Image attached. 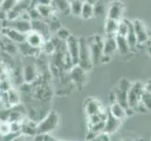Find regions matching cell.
Masks as SVG:
<instances>
[{
	"label": "cell",
	"mask_w": 151,
	"mask_h": 141,
	"mask_svg": "<svg viewBox=\"0 0 151 141\" xmlns=\"http://www.w3.org/2000/svg\"><path fill=\"white\" fill-rule=\"evenodd\" d=\"M38 97L40 100L43 101H48L51 99L52 95H53V91H52L51 87L48 85H40L38 90H36Z\"/></svg>",
	"instance_id": "22"
},
{
	"label": "cell",
	"mask_w": 151,
	"mask_h": 141,
	"mask_svg": "<svg viewBox=\"0 0 151 141\" xmlns=\"http://www.w3.org/2000/svg\"><path fill=\"white\" fill-rule=\"evenodd\" d=\"M109 4L107 0H99V1L94 5V15L95 17H100L101 15L107 14V10L109 8Z\"/></svg>",
	"instance_id": "20"
},
{
	"label": "cell",
	"mask_w": 151,
	"mask_h": 141,
	"mask_svg": "<svg viewBox=\"0 0 151 141\" xmlns=\"http://www.w3.org/2000/svg\"><path fill=\"white\" fill-rule=\"evenodd\" d=\"M119 21L106 18L105 25H104V30H105L106 35H116L117 28H118Z\"/></svg>",
	"instance_id": "21"
},
{
	"label": "cell",
	"mask_w": 151,
	"mask_h": 141,
	"mask_svg": "<svg viewBox=\"0 0 151 141\" xmlns=\"http://www.w3.org/2000/svg\"><path fill=\"white\" fill-rule=\"evenodd\" d=\"M45 38L43 35H41L40 32L36 30H31L29 33L27 34V38H25V43H28L33 48H40L43 46L45 43Z\"/></svg>",
	"instance_id": "15"
},
{
	"label": "cell",
	"mask_w": 151,
	"mask_h": 141,
	"mask_svg": "<svg viewBox=\"0 0 151 141\" xmlns=\"http://www.w3.org/2000/svg\"><path fill=\"white\" fill-rule=\"evenodd\" d=\"M55 36L58 39H60L61 40L67 41L68 39H69L71 36V34H70V30L68 28H66L64 27H60L58 29L55 31Z\"/></svg>",
	"instance_id": "32"
},
{
	"label": "cell",
	"mask_w": 151,
	"mask_h": 141,
	"mask_svg": "<svg viewBox=\"0 0 151 141\" xmlns=\"http://www.w3.org/2000/svg\"><path fill=\"white\" fill-rule=\"evenodd\" d=\"M144 91L151 93V80H148L144 83Z\"/></svg>",
	"instance_id": "39"
},
{
	"label": "cell",
	"mask_w": 151,
	"mask_h": 141,
	"mask_svg": "<svg viewBox=\"0 0 151 141\" xmlns=\"http://www.w3.org/2000/svg\"><path fill=\"white\" fill-rule=\"evenodd\" d=\"M134 112L135 113H140V114H147V113H149L148 111V109L145 107V104L140 101L138 103H137V106L134 107Z\"/></svg>",
	"instance_id": "35"
},
{
	"label": "cell",
	"mask_w": 151,
	"mask_h": 141,
	"mask_svg": "<svg viewBox=\"0 0 151 141\" xmlns=\"http://www.w3.org/2000/svg\"><path fill=\"white\" fill-rule=\"evenodd\" d=\"M147 54L151 56V43L148 44V46H147Z\"/></svg>",
	"instance_id": "41"
},
{
	"label": "cell",
	"mask_w": 151,
	"mask_h": 141,
	"mask_svg": "<svg viewBox=\"0 0 151 141\" xmlns=\"http://www.w3.org/2000/svg\"><path fill=\"white\" fill-rule=\"evenodd\" d=\"M98 1H99V0H86V2H88V3H90L92 5H95Z\"/></svg>",
	"instance_id": "40"
},
{
	"label": "cell",
	"mask_w": 151,
	"mask_h": 141,
	"mask_svg": "<svg viewBox=\"0 0 151 141\" xmlns=\"http://www.w3.org/2000/svg\"><path fill=\"white\" fill-rule=\"evenodd\" d=\"M7 97H8V103L10 106H16L20 103V95L19 92L14 90V88H9L7 91Z\"/></svg>",
	"instance_id": "30"
},
{
	"label": "cell",
	"mask_w": 151,
	"mask_h": 141,
	"mask_svg": "<svg viewBox=\"0 0 151 141\" xmlns=\"http://www.w3.org/2000/svg\"><path fill=\"white\" fill-rule=\"evenodd\" d=\"M32 30H36L40 32L41 35H43V37L46 39V37H49L50 27L48 23H45L42 20H34L32 21Z\"/></svg>",
	"instance_id": "19"
},
{
	"label": "cell",
	"mask_w": 151,
	"mask_h": 141,
	"mask_svg": "<svg viewBox=\"0 0 151 141\" xmlns=\"http://www.w3.org/2000/svg\"><path fill=\"white\" fill-rule=\"evenodd\" d=\"M86 41L90 49L93 64L97 65L101 62V59L103 55L104 39L99 35H92L86 38Z\"/></svg>",
	"instance_id": "2"
},
{
	"label": "cell",
	"mask_w": 151,
	"mask_h": 141,
	"mask_svg": "<svg viewBox=\"0 0 151 141\" xmlns=\"http://www.w3.org/2000/svg\"><path fill=\"white\" fill-rule=\"evenodd\" d=\"M125 10H126V6L125 4L119 0H114L113 2H110L109 8L107 10V18L114 19L116 21H121L124 16Z\"/></svg>",
	"instance_id": "7"
},
{
	"label": "cell",
	"mask_w": 151,
	"mask_h": 141,
	"mask_svg": "<svg viewBox=\"0 0 151 141\" xmlns=\"http://www.w3.org/2000/svg\"><path fill=\"white\" fill-rule=\"evenodd\" d=\"M66 45H67V52L71 57L72 63H73L74 66L78 65V63H79V51H80L79 38H76L73 35H71L66 41Z\"/></svg>",
	"instance_id": "8"
},
{
	"label": "cell",
	"mask_w": 151,
	"mask_h": 141,
	"mask_svg": "<svg viewBox=\"0 0 151 141\" xmlns=\"http://www.w3.org/2000/svg\"><path fill=\"white\" fill-rule=\"evenodd\" d=\"M86 74H87V72L83 69L82 67H80L79 65L73 66L69 71V75H70L71 82L73 83V85L78 88H81L86 85V80H87Z\"/></svg>",
	"instance_id": "6"
},
{
	"label": "cell",
	"mask_w": 151,
	"mask_h": 141,
	"mask_svg": "<svg viewBox=\"0 0 151 141\" xmlns=\"http://www.w3.org/2000/svg\"><path fill=\"white\" fill-rule=\"evenodd\" d=\"M17 2L18 0H2L1 3H0V9L8 13L15 7Z\"/></svg>",
	"instance_id": "33"
},
{
	"label": "cell",
	"mask_w": 151,
	"mask_h": 141,
	"mask_svg": "<svg viewBox=\"0 0 151 141\" xmlns=\"http://www.w3.org/2000/svg\"><path fill=\"white\" fill-rule=\"evenodd\" d=\"M116 43H117V52L120 56L126 57L132 53L131 50V47H129L127 41L126 37L116 35Z\"/></svg>",
	"instance_id": "17"
},
{
	"label": "cell",
	"mask_w": 151,
	"mask_h": 141,
	"mask_svg": "<svg viewBox=\"0 0 151 141\" xmlns=\"http://www.w3.org/2000/svg\"><path fill=\"white\" fill-rule=\"evenodd\" d=\"M117 52L116 35H106L103 43V56L112 57Z\"/></svg>",
	"instance_id": "14"
},
{
	"label": "cell",
	"mask_w": 151,
	"mask_h": 141,
	"mask_svg": "<svg viewBox=\"0 0 151 141\" xmlns=\"http://www.w3.org/2000/svg\"><path fill=\"white\" fill-rule=\"evenodd\" d=\"M80 40V51H79V65L86 72H89L93 67L92 56L90 53L89 46L87 44L86 39L84 37L79 38Z\"/></svg>",
	"instance_id": "3"
},
{
	"label": "cell",
	"mask_w": 151,
	"mask_h": 141,
	"mask_svg": "<svg viewBox=\"0 0 151 141\" xmlns=\"http://www.w3.org/2000/svg\"><path fill=\"white\" fill-rule=\"evenodd\" d=\"M10 24L9 25H3V27H12L14 29L18 30L19 32L25 34L27 35V33H29L31 30H32V21H29V20H24V19H16V20H13V21H9L8 20Z\"/></svg>",
	"instance_id": "10"
},
{
	"label": "cell",
	"mask_w": 151,
	"mask_h": 141,
	"mask_svg": "<svg viewBox=\"0 0 151 141\" xmlns=\"http://www.w3.org/2000/svg\"><path fill=\"white\" fill-rule=\"evenodd\" d=\"M132 86V82L129 81L126 78H122L118 81L116 87L114 88L111 92V103L117 102L121 104L125 108L129 109V103H128V94L129 87Z\"/></svg>",
	"instance_id": "1"
},
{
	"label": "cell",
	"mask_w": 151,
	"mask_h": 141,
	"mask_svg": "<svg viewBox=\"0 0 151 141\" xmlns=\"http://www.w3.org/2000/svg\"><path fill=\"white\" fill-rule=\"evenodd\" d=\"M38 12L40 15V18L43 20H48L54 15V8L52 6H46V5H37L36 6Z\"/></svg>",
	"instance_id": "23"
},
{
	"label": "cell",
	"mask_w": 151,
	"mask_h": 141,
	"mask_svg": "<svg viewBox=\"0 0 151 141\" xmlns=\"http://www.w3.org/2000/svg\"><path fill=\"white\" fill-rule=\"evenodd\" d=\"M0 37H1V36H0Z\"/></svg>",
	"instance_id": "44"
},
{
	"label": "cell",
	"mask_w": 151,
	"mask_h": 141,
	"mask_svg": "<svg viewBox=\"0 0 151 141\" xmlns=\"http://www.w3.org/2000/svg\"><path fill=\"white\" fill-rule=\"evenodd\" d=\"M107 116H108V112L105 111H102L96 115H92L90 117H87V124L91 125V124H96L101 121H106Z\"/></svg>",
	"instance_id": "29"
},
{
	"label": "cell",
	"mask_w": 151,
	"mask_h": 141,
	"mask_svg": "<svg viewBox=\"0 0 151 141\" xmlns=\"http://www.w3.org/2000/svg\"><path fill=\"white\" fill-rule=\"evenodd\" d=\"M109 135H110V134H105V133H101V134L98 135V137H99V139H100L101 141H111L110 137H109Z\"/></svg>",
	"instance_id": "38"
},
{
	"label": "cell",
	"mask_w": 151,
	"mask_h": 141,
	"mask_svg": "<svg viewBox=\"0 0 151 141\" xmlns=\"http://www.w3.org/2000/svg\"><path fill=\"white\" fill-rule=\"evenodd\" d=\"M23 77L24 83L32 84L39 78L38 67L34 63H27L23 66Z\"/></svg>",
	"instance_id": "13"
},
{
	"label": "cell",
	"mask_w": 151,
	"mask_h": 141,
	"mask_svg": "<svg viewBox=\"0 0 151 141\" xmlns=\"http://www.w3.org/2000/svg\"><path fill=\"white\" fill-rule=\"evenodd\" d=\"M9 132H12V129H10V124H8L6 122L0 123V134H3V135H7Z\"/></svg>",
	"instance_id": "36"
},
{
	"label": "cell",
	"mask_w": 151,
	"mask_h": 141,
	"mask_svg": "<svg viewBox=\"0 0 151 141\" xmlns=\"http://www.w3.org/2000/svg\"><path fill=\"white\" fill-rule=\"evenodd\" d=\"M70 0H54L53 5H55V7L59 10L60 12L67 14L70 13Z\"/></svg>",
	"instance_id": "28"
},
{
	"label": "cell",
	"mask_w": 151,
	"mask_h": 141,
	"mask_svg": "<svg viewBox=\"0 0 151 141\" xmlns=\"http://www.w3.org/2000/svg\"><path fill=\"white\" fill-rule=\"evenodd\" d=\"M84 108H85V112L87 117H90L92 115H96V114H99L104 111L101 103L99 101L98 99L93 98V97L87 98L85 101Z\"/></svg>",
	"instance_id": "11"
},
{
	"label": "cell",
	"mask_w": 151,
	"mask_h": 141,
	"mask_svg": "<svg viewBox=\"0 0 151 141\" xmlns=\"http://www.w3.org/2000/svg\"><path fill=\"white\" fill-rule=\"evenodd\" d=\"M141 102L145 104V107L148 109V111L151 112V93L144 91L142 98H141Z\"/></svg>",
	"instance_id": "34"
},
{
	"label": "cell",
	"mask_w": 151,
	"mask_h": 141,
	"mask_svg": "<svg viewBox=\"0 0 151 141\" xmlns=\"http://www.w3.org/2000/svg\"><path fill=\"white\" fill-rule=\"evenodd\" d=\"M144 93V83L141 81L132 83L128 94V103L129 107L134 109L137 103L141 101L142 95Z\"/></svg>",
	"instance_id": "5"
},
{
	"label": "cell",
	"mask_w": 151,
	"mask_h": 141,
	"mask_svg": "<svg viewBox=\"0 0 151 141\" xmlns=\"http://www.w3.org/2000/svg\"><path fill=\"white\" fill-rule=\"evenodd\" d=\"M58 115L54 110L49 112V114L46 116L42 121L38 124V132L37 134H48L51 131L55 130L58 124Z\"/></svg>",
	"instance_id": "4"
},
{
	"label": "cell",
	"mask_w": 151,
	"mask_h": 141,
	"mask_svg": "<svg viewBox=\"0 0 151 141\" xmlns=\"http://www.w3.org/2000/svg\"><path fill=\"white\" fill-rule=\"evenodd\" d=\"M109 113L114 118H116L118 119H123L128 117L127 116V111H126V108L124 106H122L120 103H117V102H113L111 103V106H110V108H109Z\"/></svg>",
	"instance_id": "18"
},
{
	"label": "cell",
	"mask_w": 151,
	"mask_h": 141,
	"mask_svg": "<svg viewBox=\"0 0 151 141\" xmlns=\"http://www.w3.org/2000/svg\"><path fill=\"white\" fill-rule=\"evenodd\" d=\"M131 25H132V21H129L127 19H122L121 21H119L116 35L126 37L129 30V27H131Z\"/></svg>",
	"instance_id": "27"
},
{
	"label": "cell",
	"mask_w": 151,
	"mask_h": 141,
	"mask_svg": "<svg viewBox=\"0 0 151 141\" xmlns=\"http://www.w3.org/2000/svg\"><path fill=\"white\" fill-rule=\"evenodd\" d=\"M0 33H1V35L5 36L6 38H8L9 40L15 43L16 44H21V43H24L25 38H27V35L25 34L21 33L18 30L14 29L12 27H2V30Z\"/></svg>",
	"instance_id": "12"
},
{
	"label": "cell",
	"mask_w": 151,
	"mask_h": 141,
	"mask_svg": "<svg viewBox=\"0 0 151 141\" xmlns=\"http://www.w3.org/2000/svg\"><path fill=\"white\" fill-rule=\"evenodd\" d=\"M41 51L47 55H54L55 53V47L53 40L51 39H48L47 40H45L43 46L41 47Z\"/></svg>",
	"instance_id": "31"
},
{
	"label": "cell",
	"mask_w": 151,
	"mask_h": 141,
	"mask_svg": "<svg viewBox=\"0 0 151 141\" xmlns=\"http://www.w3.org/2000/svg\"><path fill=\"white\" fill-rule=\"evenodd\" d=\"M80 17L82 19H84V20H89V19H91L93 17H95V15H94V5H92V4L88 3V2H84Z\"/></svg>",
	"instance_id": "25"
},
{
	"label": "cell",
	"mask_w": 151,
	"mask_h": 141,
	"mask_svg": "<svg viewBox=\"0 0 151 141\" xmlns=\"http://www.w3.org/2000/svg\"><path fill=\"white\" fill-rule=\"evenodd\" d=\"M122 124L121 119H118L116 118H114L113 115H111L108 111V116L106 119V123H105V128H104L103 133L112 134L114 133H116L117 130L120 128Z\"/></svg>",
	"instance_id": "16"
},
{
	"label": "cell",
	"mask_w": 151,
	"mask_h": 141,
	"mask_svg": "<svg viewBox=\"0 0 151 141\" xmlns=\"http://www.w3.org/2000/svg\"><path fill=\"white\" fill-rule=\"evenodd\" d=\"M13 141H23V140H22V138H21V137H18L16 139H14Z\"/></svg>",
	"instance_id": "42"
},
{
	"label": "cell",
	"mask_w": 151,
	"mask_h": 141,
	"mask_svg": "<svg viewBox=\"0 0 151 141\" xmlns=\"http://www.w3.org/2000/svg\"><path fill=\"white\" fill-rule=\"evenodd\" d=\"M132 22L134 32H135V34H136L139 45L147 43L150 38H149L148 30H147V27H145V23L143 22V21L138 20V19H135V20L132 21Z\"/></svg>",
	"instance_id": "9"
},
{
	"label": "cell",
	"mask_w": 151,
	"mask_h": 141,
	"mask_svg": "<svg viewBox=\"0 0 151 141\" xmlns=\"http://www.w3.org/2000/svg\"><path fill=\"white\" fill-rule=\"evenodd\" d=\"M81 1H83V2H86V0H81Z\"/></svg>",
	"instance_id": "43"
},
{
	"label": "cell",
	"mask_w": 151,
	"mask_h": 141,
	"mask_svg": "<svg viewBox=\"0 0 151 141\" xmlns=\"http://www.w3.org/2000/svg\"><path fill=\"white\" fill-rule=\"evenodd\" d=\"M83 5H84V2L81 1V0H70V13L71 15H73V16L80 17L81 12H82V9H83Z\"/></svg>",
	"instance_id": "26"
},
{
	"label": "cell",
	"mask_w": 151,
	"mask_h": 141,
	"mask_svg": "<svg viewBox=\"0 0 151 141\" xmlns=\"http://www.w3.org/2000/svg\"><path fill=\"white\" fill-rule=\"evenodd\" d=\"M126 39H127V41L131 47V50L133 53V52L137 49V46L139 45L138 43V40H137V37H136V34L134 32V29H133V25H132H132H131V27H129V32L126 36Z\"/></svg>",
	"instance_id": "24"
},
{
	"label": "cell",
	"mask_w": 151,
	"mask_h": 141,
	"mask_svg": "<svg viewBox=\"0 0 151 141\" xmlns=\"http://www.w3.org/2000/svg\"><path fill=\"white\" fill-rule=\"evenodd\" d=\"M37 5H46V6H52L54 0H36Z\"/></svg>",
	"instance_id": "37"
}]
</instances>
